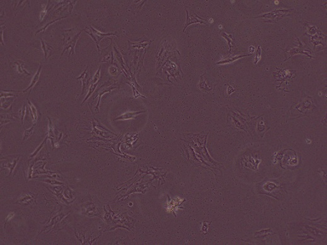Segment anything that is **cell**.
<instances>
[{
	"label": "cell",
	"mask_w": 327,
	"mask_h": 245,
	"mask_svg": "<svg viewBox=\"0 0 327 245\" xmlns=\"http://www.w3.org/2000/svg\"><path fill=\"white\" fill-rule=\"evenodd\" d=\"M292 9H279L275 10L270 13H265V14L259 15L258 17H253V18H261L265 22L268 23H276L283 18L289 15V12Z\"/></svg>",
	"instance_id": "1"
},
{
	"label": "cell",
	"mask_w": 327,
	"mask_h": 245,
	"mask_svg": "<svg viewBox=\"0 0 327 245\" xmlns=\"http://www.w3.org/2000/svg\"><path fill=\"white\" fill-rule=\"evenodd\" d=\"M81 34V31L78 33V34H76L73 37H70V36H68L66 34L64 35V41L65 44H64V49L63 51V52L61 54V57L63 55L64 52L66 51V50H68V49H69V48L71 49V51H70L69 54H68V57H69L71 54H74L76 42H77L78 39V37H79V36Z\"/></svg>",
	"instance_id": "2"
},
{
	"label": "cell",
	"mask_w": 327,
	"mask_h": 245,
	"mask_svg": "<svg viewBox=\"0 0 327 245\" xmlns=\"http://www.w3.org/2000/svg\"><path fill=\"white\" fill-rule=\"evenodd\" d=\"M91 30V32H90V31H87L85 30H84V31H85L86 33H87V34L92 38L93 39V41H95L96 45V47L98 48V50H99V54H100V46H99V43L101 41V40L102 38H103L104 37H105L107 36H109V35H116L115 34H114V33H107V34H104V33H102L99 31H98L97 30L95 29L94 28H93L92 26H90Z\"/></svg>",
	"instance_id": "3"
},
{
	"label": "cell",
	"mask_w": 327,
	"mask_h": 245,
	"mask_svg": "<svg viewBox=\"0 0 327 245\" xmlns=\"http://www.w3.org/2000/svg\"><path fill=\"white\" fill-rule=\"evenodd\" d=\"M297 40H298V41L299 42V46H298V47H296L292 48L289 51L287 52V54H288V56H287V57L285 59L284 61H287L288 59L292 57L294 54H305L306 56H307L308 57L312 58V56L308 54L309 52H311V51L308 50V49H306L304 47V46H303L302 42L299 41V39L298 37H297Z\"/></svg>",
	"instance_id": "4"
},
{
	"label": "cell",
	"mask_w": 327,
	"mask_h": 245,
	"mask_svg": "<svg viewBox=\"0 0 327 245\" xmlns=\"http://www.w3.org/2000/svg\"><path fill=\"white\" fill-rule=\"evenodd\" d=\"M187 12V20L184 26V32L185 31L186 28L190 25H192L193 23H202V24H207V21L206 20L202 18L201 17H199L197 14H194L190 15L188 14V11L185 9Z\"/></svg>",
	"instance_id": "5"
},
{
	"label": "cell",
	"mask_w": 327,
	"mask_h": 245,
	"mask_svg": "<svg viewBox=\"0 0 327 245\" xmlns=\"http://www.w3.org/2000/svg\"><path fill=\"white\" fill-rule=\"evenodd\" d=\"M108 83L109 82H106V83H105L104 84H103L102 87L100 88V89L98 90V91H97L98 94H99V100H98V103H97V105L96 106V109H99L102 96L103 94L105 93H107V92L109 93V92H110L111 91H112V90L117 88V86L114 85V84H111V83L108 84Z\"/></svg>",
	"instance_id": "6"
},
{
	"label": "cell",
	"mask_w": 327,
	"mask_h": 245,
	"mask_svg": "<svg viewBox=\"0 0 327 245\" xmlns=\"http://www.w3.org/2000/svg\"><path fill=\"white\" fill-rule=\"evenodd\" d=\"M88 67H87L86 68V69L84 70V71L83 72V73L78 77L76 79H81V83H82V93H81V95H83V92L85 91V90L87 89V87L89 84V83H90V78H89V74L88 72H87V68Z\"/></svg>",
	"instance_id": "7"
},
{
	"label": "cell",
	"mask_w": 327,
	"mask_h": 245,
	"mask_svg": "<svg viewBox=\"0 0 327 245\" xmlns=\"http://www.w3.org/2000/svg\"><path fill=\"white\" fill-rule=\"evenodd\" d=\"M41 69H42V64L40 65V66L38 67V69H37V72L34 75L33 78H32V81H31V83L30 84L29 86V87L27 88H26L25 90H23V91H20L21 92H23V93H25L27 91H28L29 90H30V93L31 92L32 88H33L34 87V86L38 83V79H39V78H40V75H41Z\"/></svg>",
	"instance_id": "8"
},
{
	"label": "cell",
	"mask_w": 327,
	"mask_h": 245,
	"mask_svg": "<svg viewBox=\"0 0 327 245\" xmlns=\"http://www.w3.org/2000/svg\"><path fill=\"white\" fill-rule=\"evenodd\" d=\"M146 112V110H145V111H139V112H126V113L119 116L118 117H117L115 119V121H117V120L126 121V120H129V119H132V118L136 117L138 115H139L140 114H142V113H144V112Z\"/></svg>",
	"instance_id": "9"
},
{
	"label": "cell",
	"mask_w": 327,
	"mask_h": 245,
	"mask_svg": "<svg viewBox=\"0 0 327 245\" xmlns=\"http://www.w3.org/2000/svg\"><path fill=\"white\" fill-rule=\"evenodd\" d=\"M251 55H252V54L240 55V56L239 55V56H230L228 57H226V58L223 59V60H221V61L218 62L216 64H228V63H233L235 61L238 60V59H240V58L246 57V56H250Z\"/></svg>",
	"instance_id": "10"
},
{
	"label": "cell",
	"mask_w": 327,
	"mask_h": 245,
	"mask_svg": "<svg viewBox=\"0 0 327 245\" xmlns=\"http://www.w3.org/2000/svg\"><path fill=\"white\" fill-rule=\"evenodd\" d=\"M41 45H42V49L45 54V59H47L52 54V52H53V49H52L51 46H50L47 43H46V42L43 41L42 38L41 39Z\"/></svg>",
	"instance_id": "11"
},
{
	"label": "cell",
	"mask_w": 327,
	"mask_h": 245,
	"mask_svg": "<svg viewBox=\"0 0 327 245\" xmlns=\"http://www.w3.org/2000/svg\"><path fill=\"white\" fill-rule=\"evenodd\" d=\"M204 75H202L200 76V83H199V88L202 90H203L204 91H206V92H209L212 90V88H211V87H209V86L208 85L207 81H206V79L204 78L203 77Z\"/></svg>",
	"instance_id": "12"
},
{
	"label": "cell",
	"mask_w": 327,
	"mask_h": 245,
	"mask_svg": "<svg viewBox=\"0 0 327 245\" xmlns=\"http://www.w3.org/2000/svg\"><path fill=\"white\" fill-rule=\"evenodd\" d=\"M221 35L223 36L225 39L227 40L228 43V45H229V47H230V49H229V52H231L232 47H233V46H235L234 40L233 36H232L231 35H229V34H226V33H225V32H221Z\"/></svg>",
	"instance_id": "13"
},
{
	"label": "cell",
	"mask_w": 327,
	"mask_h": 245,
	"mask_svg": "<svg viewBox=\"0 0 327 245\" xmlns=\"http://www.w3.org/2000/svg\"><path fill=\"white\" fill-rule=\"evenodd\" d=\"M27 101H28V103L30 106V110H31V113H32V117H33V119H32V122H33L34 123H35L37 121V110L35 108V106L32 103V102L29 100V99L27 98Z\"/></svg>",
	"instance_id": "14"
},
{
	"label": "cell",
	"mask_w": 327,
	"mask_h": 245,
	"mask_svg": "<svg viewBox=\"0 0 327 245\" xmlns=\"http://www.w3.org/2000/svg\"><path fill=\"white\" fill-rule=\"evenodd\" d=\"M15 64H16L17 65V70L18 71L20 72V73L21 74H23V73H25L26 75H30L31 74L30 73V72H29L27 70H26L24 67H23V64L24 63L22 62V61H18L15 63H14Z\"/></svg>",
	"instance_id": "15"
},
{
	"label": "cell",
	"mask_w": 327,
	"mask_h": 245,
	"mask_svg": "<svg viewBox=\"0 0 327 245\" xmlns=\"http://www.w3.org/2000/svg\"><path fill=\"white\" fill-rule=\"evenodd\" d=\"M98 84H99V82H98L97 83H95V84H93V83H91V84H90V88H89V90H88V94H87V95L86 96L85 98H84V100L82 102V104L87 100V99L91 96V94L93 93V91H95V88H96V87H97Z\"/></svg>",
	"instance_id": "16"
},
{
	"label": "cell",
	"mask_w": 327,
	"mask_h": 245,
	"mask_svg": "<svg viewBox=\"0 0 327 245\" xmlns=\"http://www.w3.org/2000/svg\"><path fill=\"white\" fill-rule=\"evenodd\" d=\"M100 67L99 68V69L97 70V71L96 72V73L94 75V76H93V78H92V80H91L90 81V83H93V84H95V83H97L98 82H99V78L100 77Z\"/></svg>",
	"instance_id": "17"
},
{
	"label": "cell",
	"mask_w": 327,
	"mask_h": 245,
	"mask_svg": "<svg viewBox=\"0 0 327 245\" xmlns=\"http://www.w3.org/2000/svg\"><path fill=\"white\" fill-rule=\"evenodd\" d=\"M261 47H260V46H258V48H257V52H256L255 56V59H254V64H257L258 63V61H260V57H261Z\"/></svg>",
	"instance_id": "18"
},
{
	"label": "cell",
	"mask_w": 327,
	"mask_h": 245,
	"mask_svg": "<svg viewBox=\"0 0 327 245\" xmlns=\"http://www.w3.org/2000/svg\"><path fill=\"white\" fill-rule=\"evenodd\" d=\"M33 130H34V126H32L30 129H28V130H26L24 132V136H23V139H26L29 138L30 136H32V134H33Z\"/></svg>",
	"instance_id": "19"
},
{
	"label": "cell",
	"mask_w": 327,
	"mask_h": 245,
	"mask_svg": "<svg viewBox=\"0 0 327 245\" xmlns=\"http://www.w3.org/2000/svg\"><path fill=\"white\" fill-rule=\"evenodd\" d=\"M114 48L115 51V54H116V57H117V59H118L119 61L121 62V64H122V67H124V60H123V58H122V55L121 54V53L119 52V51H117V49L115 47Z\"/></svg>",
	"instance_id": "20"
},
{
	"label": "cell",
	"mask_w": 327,
	"mask_h": 245,
	"mask_svg": "<svg viewBox=\"0 0 327 245\" xmlns=\"http://www.w3.org/2000/svg\"><path fill=\"white\" fill-rule=\"evenodd\" d=\"M131 87H132V89H133V92H134V96L136 98H138L139 96H141V97H142V98H145V96H142V95H141V94L139 93L138 92V91L137 90V89H136V87H134V84H131Z\"/></svg>",
	"instance_id": "21"
},
{
	"label": "cell",
	"mask_w": 327,
	"mask_h": 245,
	"mask_svg": "<svg viewBox=\"0 0 327 245\" xmlns=\"http://www.w3.org/2000/svg\"><path fill=\"white\" fill-rule=\"evenodd\" d=\"M66 18V17H62V18H58V19H56V20H54V21H52V22H49V23H47V24L46 25H45V26H44V29H41V30H39L37 31V32H36V34H38V33H39V32H41V31H43V32H44V31H45V29H47V26H49V25H51L52 23H54L55 22H56V21H58V20H61V19H63V18Z\"/></svg>",
	"instance_id": "22"
},
{
	"label": "cell",
	"mask_w": 327,
	"mask_h": 245,
	"mask_svg": "<svg viewBox=\"0 0 327 245\" xmlns=\"http://www.w3.org/2000/svg\"><path fill=\"white\" fill-rule=\"evenodd\" d=\"M47 138H45V140L44 141V142H43L42 143V144H41V145H40V146H39L38 149H37V150H36V151H35V153H34V155H32V156H35V155H36V154L37 153V152H38V151H39V150H40V149H41V148H42V147L43 146V145H44V144H45V142H46V141H47Z\"/></svg>",
	"instance_id": "23"
},
{
	"label": "cell",
	"mask_w": 327,
	"mask_h": 245,
	"mask_svg": "<svg viewBox=\"0 0 327 245\" xmlns=\"http://www.w3.org/2000/svg\"><path fill=\"white\" fill-rule=\"evenodd\" d=\"M25 108H26L25 105H24V106H23V107L22 109V114L21 120H22V124H23V118H24V116H25Z\"/></svg>",
	"instance_id": "24"
},
{
	"label": "cell",
	"mask_w": 327,
	"mask_h": 245,
	"mask_svg": "<svg viewBox=\"0 0 327 245\" xmlns=\"http://www.w3.org/2000/svg\"><path fill=\"white\" fill-rule=\"evenodd\" d=\"M234 91H235V90L232 87H231V86H230V85H228V95L231 94L232 93L234 92Z\"/></svg>",
	"instance_id": "25"
},
{
	"label": "cell",
	"mask_w": 327,
	"mask_h": 245,
	"mask_svg": "<svg viewBox=\"0 0 327 245\" xmlns=\"http://www.w3.org/2000/svg\"><path fill=\"white\" fill-rule=\"evenodd\" d=\"M46 11H47V10H46V8H45L44 10V11H42L41 12V16H40V19H41V20H42V18H43L44 17L45 15V14H46Z\"/></svg>",
	"instance_id": "26"
},
{
	"label": "cell",
	"mask_w": 327,
	"mask_h": 245,
	"mask_svg": "<svg viewBox=\"0 0 327 245\" xmlns=\"http://www.w3.org/2000/svg\"><path fill=\"white\" fill-rule=\"evenodd\" d=\"M249 52L251 53V54H253V53L255 52V47L253 45H251L249 47Z\"/></svg>",
	"instance_id": "27"
}]
</instances>
